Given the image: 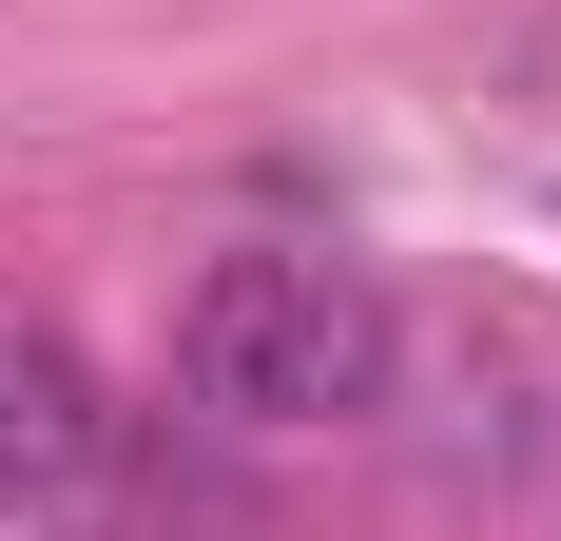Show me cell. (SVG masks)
<instances>
[{"instance_id": "obj_1", "label": "cell", "mask_w": 561, "mask_h": 541, "mask_svg": "<svg viewBox=\"0 0 561 541\" xmlns=\"http://www.w3.org/2000/svg\"><path fill=\"white\" fill-rule=\"evenodd\" d=\"M174 368L214 426H368L388 406V290L348 252H214L174 310Z\"/></svg>"}, {"instance_id": "obj_2", "label": "cell", "mask_w": 561, "mask_h": 541, "mask_svg": "<svg viewBox=\"0 0 561 541\" xmlns=\"http://www.w3.org/2000/svg\"><path fill=\"white\" fill-rule=\"evenodd\" d=\"M98 445H116L98 368H78L58 329H0V522H20V503H78V484H98Z\"/></svg>"}]
</instances>
